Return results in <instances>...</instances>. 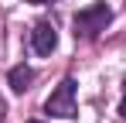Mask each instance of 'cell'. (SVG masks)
I'll return each mask as SVG.
<instances>
[{
	"label": "cell",
	"mask_w": 126,
	"mask_h": 123,
	"mask_svg": "<svg viewBox=\"0 0 126 123\" xmlns=\"http://www.w3.org/2000/svg\"><path fill=\"white\" fill-rule=\"evenodd\" d=\"M112 20V10L106 7V3H92V7H82L75 17H72V24H75V38H99V31H106V24Z\"/></svg>",
	"instance_id": "cell-1"
},
{
	"label": "cell",
	"mask_w": 126,
	"mask_h": 123,
	"mask_svg": "<svg viewBox=\"0 0 126 123\" xmlns=\"http://www.w3.org/2000/svg\"><path fill=\"white\" fill-rule=\"evenodd\" d=\"M44 113L62 116V120H72V116H75V82L72 79L58 82V89H55V92L48 96V102H44Z\"/></svg>",
	"instance_id": "cell-2"
},
{
	"label": "cell",
	"mask_w": 126,
	"mask_h": 123,
	"mask_svg": "<svg viewBox=\"0 0 126 123\" xmlns=\"http://www.w3.org/2000/svg\"><path fill=\"white\" fill-rule=\"evenodd\" d=\"M31 48L38 51V55H51L55 48H58V31L41 20V24H34V31H31Z\"/></svg>",
	"instance_id": "cell-3"
},
{
	"label": "cell",
	"mask_w": 126,
	"mask_h": 123,
	"mask_svg": "<svg viewBox=\"0 0 126 123\" xmlns=\"http://www.w3.org/2000/svg\"><path fill=\"white\" fill-rule=\"evenodd\" d=\"M7 82H10V89H14V92H24V89H31L34 72H31L27 65H14V68H10V75H7Z\"/></svg>",
	"instance_id": "cell-4"
},
{
	"label": "cell",
	"mask_w": 126,
	"mask_h": 123,
	"mask_svg": "<svg viewBox=\"0 0 126 123\" xmlns=\"http://www.w3.org/2000/svg\"><path fill=\"white\" fill-rule=\"evenodd\" d=\"M119 116H126V82H123V102H119Z\"/></svg>",
	"instance_id": "cell-5"
},
{
	"label": "cell",
	"mask_w": 126,
	"mask_h": 123,
	"mask_svg": "<svg viewBox=\"0 0 126 123\" xmlns=\"http://www.w3.org/2000/svg\"><path fill=\"white\" fill-rule=\"evenodd\" d=\"M24 3H44V0H24Z\"/></svg>",
	"instance_id": "cell-6"
},
{
	"label": "cell",
	"mask_w": 126,
	"mask_h": 123,
	"mask_svg": "<svg viewBox=\"0 0 126 123\" xmlns=\"http://www.w3.org/2000/svg\"><path fill=\"white\" fill-rule=\"evenodd\" d=\"M31 123H41V120H31Z\"/></svg>",
	"instance_id": "cell-7"
}]
</instances>
